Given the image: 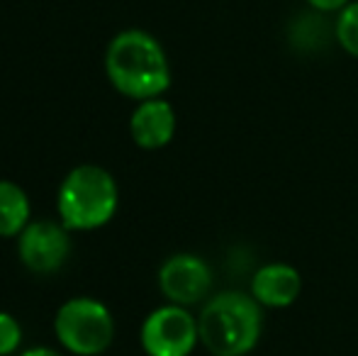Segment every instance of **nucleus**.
I'll list each match as a JSON object with an SVG mask.
<instances>
[{
  "mask_svg": "<svg viewBox=\"0 0 358 356\" xmlns=\"http://www.w3.org/2000/svg\"><path fill=\"white\" fill-rule=\"evenodd\" d=\"M198 329L200 342L213 356H246L264 329L261 303L254 295L224 290L203 305Z\"/></svg>",
  "mask_w": 358,
  "mask_h": 356,
  "instance_id": "2",
  "label": "nucleus"
},
{
  "mask_svg": "<svg viewBox=\"0 0 358 356\" xmlns=\"http://www.w3.org/2000/svg\"><path fill=\"white\" fill-rule=\"evenodd\" d=\"M32 222V205L22 185L0 178V237H17Z\"/></svg>",
  "mask_w": 358,
  "mask_h": 356,
  "instance_id": "10",
  "label": "nucleus"
},
{
  "mask_svg": "<svg viewBox=\"0 0 358 356\" xmlns=\"http://www.w3.org/2000/svg\"><path fill=\"white\" fill-rule=\"evenodd\" d=\"M213 285V271L208 262L195 254H173L159 269V288L169 303L190 305L205 300Z\"/></svg>",
  "mask_w": 358,
  "mask_h": 356,
  "instance_id": "7",
  "label": "nucleus"
},
{
  "mask_svg": "<svg viewBox=\"0 0 358 356\" xmlns=\"http://www.w3.org/2000/svg\"><path fill=\"white\" fill-rule=\"evenodd\" d=\"M129 134H132L134 144L146 152L169 147L176 134L173 105L164 98L139 100L132 118H129Z\"/></svg>",
  "mask_w": 358,
  "mask_h": 356,
  "instance_id": "8",
  "label": "nucleus"
},
{
  "mask_svg": "<svg viewBox=\"0 0 358 356\" xmlns=\"http://www.w3.org/2000/svg\"><path fill=\"white\" fill-rule=\"evenodd\" d=\"M139 342L146 356H190L200 342L198 320L183 305H161L144 318Z\"/></svg>",
  "mask_w": 358,
  "mask_h": 356,
  "instance_id": "5",
  "label": "nucleus"
},
{
  "mask_svg": "<svg viewBox=\"0 0 358 356\" xmlns=\"http://www.w3.org/2000/svg\"><path fill=\"white\" fill-rule=\"evenodd\" d=\"M105 76L124 98H161L171 86V64L161 42L144 29H122L105 49Z\"/></svg>",
  "mask_w": 358,
  "mask_h": 356,
  "instance_id": "1",
  "label": "nucleus"
},
{
  "mask_svg": "<svg viewBox=\"0 0 358 356\" xmlns=\"http://www.w3.org/2000/svg\"><path fill=\"white\" fill-rule=\"evenodd\" d=\"M334 37L346 54L358 59V0H351L344 10L336 13Z\"/></svg>",
  "mask_w": 358,
  "mask_h": 356,
  "instance_id": "11",
  "label": "nucleus"
},
{
  "mask_svg": "<svg viewBox=\"0 0 358 356\" xmlns=\"http://www.w3.org/2000/svg\"><path fill=\"white\" fill-rule=\"evenodd\" d=\"M120 205L117 180L98 164H80L64 176L57 190L59 220L71 232H93L113 222Z\"/></svg>",
  "mask_w": 358,
  "mask_h": 356,
  "instance_id": "3",
  "label": "nucleus"
},
{
  "mask_svg": "<svg viewBox=\"0 0 358 356\" xmlns=\"http://www.w3.org/2000/svg\"><path fill=\"white\" fill-rule=\"evenodd\" d=\"M302 290L300 271L290 264H266L251 280V295L266 308H290Z\"/></svg>",
  "mask_w": 358,
  "mask_h": 356,
  "instance_id": "9",
  "label": "nucleus"
},
{
  "mask_svg": "<svg viewBox=\"0 0 358 356\" xmlns=\"http://www.w3.org/2000/svg\"><path fill=\"white\" fill-rule=\"evenodd\" d=\"M71 229L62 220H32L17 234V259L37 276H49L64 269L71 257Z\"/></svg>",
  "mask_w": 358,
  "mask_h": 356,
  "instance_id": "6",
  "label": "nucleus"
},
{
  "mask_svg": "<svg viewBox=\"0 0 358 356\" xmlns=\"http://www.w3.org/2000/svg\"><path fill=\"white\" fill-rule=\"evenodd\" d=\"M17 356H64V354L54 352V349H49V347H32V349H24V352H20Z\"/></svg>",
  "mask_w": 358,
  "mask_h": 356,
  "instance_id": "14",
  "label": "nucleus"
},
{
  "mask_svg": "<svg viewBox=\"0 0 358 356\" xmlns=\"http://www.w3.org/2000/svg\"><path fill=\"white\" fill-rule=\"evenodd\" d=\"M305 3L310 5L315 13L327 15V13H339V10H344L351 0H305Z\"/></svg>",
  "mask_w": 358,
  "mask_h": 356,
  "instance_id": "13",
  "label": "nucleus"
},
{
  "mask_svg": "<svg viewBox=\"0 0 358 356\" xmlns=\"http://www.w3.org/2000/svg\"><path fill=\"white\" fill-rule=\"evenodd\" d=\"M54 334L73 356H100L115 339V320L105 303L88 295L69 298L54 315Z\"/></svg>",
  "mask_w": 358,
  "mask_h": 356,
  "instance_id": "4",
  "label": "nucleus"
},
{
  "mask_svg": "<svg viewBox=\"0 0 358 356\" xmlns=\"http://www.w3.org/2000/svg\"><path fill=\"white\" fill-rule=\"evenodd\" d=\"M22 344V327L17 318L0 310V356H13Z\"/></svg>",
  "mask_w": 358,
  "mask_h": 356,
  "instance_id": "12",
  "label": "nucleus"
}]
</instances>
